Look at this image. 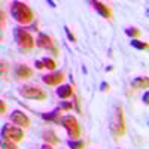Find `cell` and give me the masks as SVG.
I'll return each mask as SVG.
<instances>
[{
	"mask_svg": "<svg viewBox=\"0 0 149 149\" xmlns=\"http://www.w3.org/2000/svg\"><path fill=\"white\" fill-rule=\"evenodd\" d=\"M10 14L15 18V21H18L19 24H30L34 18L33 10L30 9V6L24 2H12L10 5Z\"/></svg>",
	"mask_w": 149,
	"mask_h": 149,
	"instance_id": "obj_1",
	"label": "cell"
},
{
	"mask_svg": "<svg viewBox=\"0 0 149 149\" xmlns=\"http://www.w3.org/2000/svg\"><path fill=\"white\" fill-rule=\"evenodd\" d=\"M110 131L115 139L125 134V119H124V110L121 106H116L113 110V115L110 119Z\"/></svg>",
	"mask_w": 149,
	"mask_h": 149,
	"instance_id": "obj_2",
	"label": "cell"
},
{
	"mask_svg": "<svg viewBox=\"0 0 149 149\" xmlns=\"http://www.w3.org/2000/svg\"><path fill=\"white\" fill-rule=\"evenodd\" d=\"M14 34H15V42L18 43V46L21 49H27V51H30V49L34 48V39H33V36L27 30L15 29Z\"/></svg>",
	"mask_w": 149,
	"mask_h": 149,
	"instance_id": "obj_3",
	"label": "cell"
},
{
	"mask_svg": "<svg viewBox=\"0 0 149 149\" xmlns=\"http://www.w3.org/2000/svg\"><path fill=\"white\" fill-rule=\"evenodd\" d=\"M60 122H61V125L67 130V133H69V136L72 139H78L81 136V125H79L78 119L74 116L66 115L63 118H60Z\"/></svg>",
	"mask_w": 149,
	"mask_h": 149,
	"instance_id": "obj_4",
	"label": "cell"
},
{
	"mask_svg": "<svg viewBox=\"0 0 149 149\" xmlns=\"http://www.w3.org/2000/svg\"><path fill=\"white\" fill-rule=\"evenodd\" d=\"M19 94L24 97V98H30V100H46L48 94L39 88V86L36 85H24L22 88L19 90Z\"/></svg>",
	"mask_w": 149,
	"mask_h": 149,
	"instance_id": "obj_5",
	"label": "cell"
},
{
	"mask_svg": "<svg viewBox=\"0 0 149 149\" xmlns=\"http://www.w3.org/2000/svg\"><path fill=\"white\" fill-rule=\"evenodd\" d=\"M2 137L10 142H21L24 139V131L19 127H12L9 124H5L2 128Z\"/></svg>",
	"mask_w": 149,
	"mask_h": 149,
	"instance_id": "obj_6",
	"label": "cell"
},
{
	"mask_svg": "<svg viewBox=\"0 0 149 149\" xmlns=\"http://www.w3.org/2000/svg\"><path fill=\"white\" fill-rule=\"evenodd\" d=\"M36 43H37V46H39V48H43V49H51L54 55H58V48H57V46H54L52 39H51V37H49L48 34H45V33H39Z\"/></svg>",
	"mask_w": 149,
	"mask_h": 149,
	"instance_id": "obj_7",
	"label": "cell"
},
{
	"mask_svg": "<svg viewBox=\"0 0 149 149\" xmlns=\"http://www.w3.org/2000/svg\"><path fill=\"white\" fill-rule=\"evenodd\" d=\"M10 121L15 124V125H18L19 128H27L30 127V118L24 113V112L21 110H14L10 113Z\"/></svg>",
	"mask_w": 149,
	"mask_h": 149,
	"instance_id": "obj_8",
	"label": "cell"
},
{
	"mask_svg": "<svg viewBox=\"0 0 149 149\" xmlns=\"http://www.w3.org/2000/svg\"><path fill=\"white\" fill-rule=\"evenodd\" d=\"M64 79V73L63 72H55V73H49L46 76L42 78V81L46 84V85H51V86H55V85H60Z\"/></svg>",
	"mask_w": 149,
	"mask_h": 149,
	"instance_id": "obj_9",
	"label": "cell"
},
{
	"mask_svg": "<svg viewBox=\"0 0 149 149\" xmlns=\"http://www.w3.org/2000/svg\"><path fill=\"white\" fill-rule=\"evenodd\" d=\"M91 5L94 6V9H95L103 18H107V19L112 18V10H110V8H109L107 5H104L103 2H93Z\"/></svg>",
	"mask_w": 149,
	"mask_h": 149,
	"instance_id": "obj_10",
	"label": "cell"
},
{
	"mask_svg": "<svg viewBox=\"0 0 149 149\" xmlns=\"http://www.w3.org/2000/svg\"><path fill=\"white\" fill-rule=\"evenodd\" d=\"M15 74L18 79H29L33 76V70L29 67V66H24V64H19L15 70Z\"/></svg>",
	"mask_w": 149,
	"mask_h": 149,
	"instance_id": "obj_11",
	"label": "cell"
},
{
	"mask_svg": "<svg viewBox=\"0 0 149 149\" xmlns=\"http://www.w3.org/2000/svg\"><path fill=\"white\" fill-rule=\"evenodd\" d=\"M148 85H149V79L146 76H140V78H136L131 82V86L134 90H148Z\"/></svg>",
	"mask_w": 149,
	"mask_h": 149,
	"instance_id": "obj_12",
	"label": "cell"
},
{
	"mask_svg": "<svg viewBox=\"0 0 149 149\" xmlns=\"http://www.w3.org/2000/svg\"><path fill=\"white\" fill-rule=\"evenodd\" d=\"M57 95L60 98H70L73 95V88L70 85H61L57 90Z\"/></svg>",
	"mask_w": 149,
	"mask_h": 149,
	"instance_id": "obj_13",
	"label": "cell"
},
{
	"mask_svg": "<svg viewBox=\"0 0 149 149\" xmlns=\"http://www.w3.org/2000/svg\"><path fill=\"white\" fill-rule=\"evenodd\" d=\"M43 140L48 143V145H58L60 143V139L57 137V134L52 131V130H48L43 133Z\"/></svg>",
	"mask_w": 149,
	"mask_h": 149,
	"instance_id": "obj_14",
	"label": "cell"
},
{
	"mask_svg": "<svg viewBox=\"0 0 149 149\" xmlns=\"http://www.w3.org/2000/svg\"><path fill=\"white\" fill-rule=\"evenodd\" d=\"M60 112H61V109H60V107H57L54 112H51V113H42V119H45V121H54V122H60V118H58Z\"/></svg>",
	"mask_w": 149,
	"mask_h": 149,
	"instance_id": "obj_15",
	"label": "cell"
},
{
	"mask_svg": "<svg viewBox=\"0 0 149 149\" xmlns=\"http://www.w3.org/2000/svg\"><path fill=\"white\" fill-rule=\"evenodd\" d=\"M0 148H2V149H18L15 142H10L8 139H3V137L0 139Z\"/></svg>",
	"mask_w": 149,
	"mask_h": 149,
	"instance_id": "obj_16",
	"label": "cell"
},
{
	"mask_svg": "<svg viewBox=\"0 0 149 149\" xmlns=\"http://www.w3.org/2000/svg\"><path fill=\"white\" fill-rule=\"evenodd\" d=\"M130 43H131L133 48L140 49V51H143V49H148V43H146V42H142V40H137V39H133Z\"/></svg>",
	"mask_w": 149,
	"mask_h": 149,
	"instance_id": "obj_17",
	"label": "cell"
},
{
	"mask_svg": "<svg viewBox=\"0 0 149 149\" xmlns=\"http://www.w3.org/2000/svg\"><path fill=\"white\" fill-rule=\"evenodd\" d=\"M42 64H43V67H46V69H49V70H54L55 67H57V63L52 60V58H43L42 60Z\"/></svg>",
	"mask_w": 149,
	"mask_h": 149,
	"instance_id": "obj_18",
	"label": "cell"
},
{
	"mask_svg": "<svg viewBox=\"0 0 149 149\" xmlns=\"http://www.w3.org/2000/svg\"><path fill=\"white\" fill-rule=\"evenodd\" d=\"M67 145L70 149H84V146H85L84 140H69Z\"/></svg>",
	"mask_w": 149,
	"mask_h": 149,
	"instance_id": "obj_19",
	"label": "cell"
},
{
	"mask_svg": "<svg viewBox=\"0 0 149 149\" xmlns=\"http://www.w3.org/2000/svg\"><path fill=\"white\" fill-rule=\"evenodd\" d=\"M125 34L130 36V37H139V36L142 34V31H140L139 29H136V27H128V29L125 30Z\"/></svg>",
	"mask_w": 149,
	"mask_h": 149,
	"instance_id": "obj_20",
	"label": "cell"
},
{
	"mask_svg": "<svg viewBox=\"0 0 149 149\" xmlns=\"http://www.w3.org/2000/svg\"><path fill=\"white\" fill-rule=\"evenodd\" d=\"M74 107V104H73V102H64V103H61V110H72Z\"/></svg>",
	"mask_w": 149,
	"mask_h": 149,
	"instance_id": "obj_21",
	"label": "cell"
},
{
	"mask_svg": "<svg viewBox=\"0 0 149 149\" xmlns=\"http://www.w3.org/2000/svg\"><path fill=\"white\" fill-rule=\"evenodd\" d=\"M6 72H8V63L6 61H0V76L5 74Z\"/></svg>",
	"mask_w": 149,
	"mask_h": 149,
	"instance_id": "obj_22",
	"label": "cell"
},
{
	"mask_svg": "<svg viewBox=\"0 0 149 149\" xmlns=\"http://www.w3.org/2000/svg\"><path fill=\"white\" fill-rule=\"evenodd\" d=\"M64 31H66V34H67V37H69V40H70V42H76V37H74L73 33L69 30V27H64Z\"/></svg>",
	"mask_w": 149,
	"mask_h": 149,
	"instance_id": "obj_23",
	"label": "cell"
},
{
	"mask_svg": "<svg viewBox=\"0 0 149 149\" xmlns=\"http://www.w3.org/2000/svg\"><path fill=\"white\" fill-rule=\"evenodd\" d=\"M5 112H6V104H5V102L0 100V113H5Z\"/></svg>",
	"mask_w": 149,
	"mask_h": 149,
	"instance_id": "obj_24",
	"label": "cell"
},
{
	"mask_svg": "<svg viewBox=\"0 0 149 149\" xmlns=\"http://www.w3.org/2000/svg\"><path fill=\"white\" fill-rule=\"evenodd\" d=\"M148 98H149V93H148V91H145V94H143V98H142L145 104H148V103H149V102H148Z\"/></svg>",
	"mask_w": 149,
	"mask_h": 149,
	"instance_id": "obj_25",
	"label": "cell"
},
{
	"mask_svg": "<svg viewBox=\"0 0 149 149\" xmlns=\"http://www.w3.org/2000/svg\"><path fill=\"white\" fill-rule=\"evenodd\" d=\"M100 88H102V91H107V90H109V84L103 82V84H102V86H100Z\"/></svg>",
	"mask_w": 149,
	"mask_h": 149,
	"instance_id": "obj_26",
	"label": "cell"
},
{
	"mask_svg": "<svg viewBox=\"0 0 149 149\" xmlns=\"http://www.w3.org/2000/svg\"><path fill=\"white\" fill-rule=\"evenodd\" d=\"M34 66H36L37 69H39V70H42V69H43V64H42V61H36V63H34Z\"/></svg>",
	"mask_w": 149,
	"mask_h": 149,
	"instance_id": "obj_27",
	"label": "cell"
},
{
	"mask_svg": "<svg viewBox=\"0 0 149 149\" xmlns=\"http://www.w3.org/2000/svg\"><path fill=\"white\" fill-rule=\"evenodd\" d=\"M3 22H5V14H3V12H0V26H2Z\"/></svg>",
	"mask_w": 149,
	"mask_h": 149,
	"instance_id": "obj_28",
	"label": "cell"
},
{
	"mask_svg": "<svg viewBox=\"0 0 149 149\" xmlns=\"http://www.w3.org/2000/svg\"><path fill=\"white\" fill-rule=\"evenodd\" d=\"M40 149H52V146H51V145H48V143H46V145H43V146H42Z\"/></svg>",
	"mask_w": 149,
	"mask_h": 149,
	"instance_id": "obj_29",
	"label": "cell"
},
{
	"mask_svg": "<svg viewBox=\"0 0 149 149\" xmlns=\"http://www.w3.org/2000/svg\"><path fill=\"white\" fill-rule=\"evenodd\" d=\"M48 5L49 6H52V8H55L57 5H55V2H52V0H48Z\"/></svg>",
	"mask_w": 149,
	"mask_h": 149,
	"instance_id": "obj_30",
	"label": "cell"
}]
</instances>
